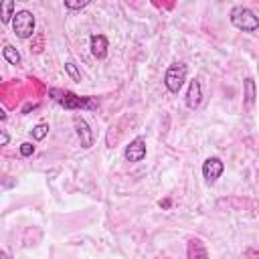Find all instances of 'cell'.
Here are the masks:
<instances>
[{"instance_id":"6da1fadb","label":"cell","mask_w":259,"mask_h":259,"mask_svg":"<svg viewBox=\"0 0 259 259\" xmlns=\"http://www.w3.org/2000/svg\"><path fill=\"white\" fill-rule=\"evenodd\" d=\"M229 18H231V24L235 28L243 30V32H257L259 30V18H257V14L251 8L243 6V4L233 6Z\"/></svg>"},{"instance_id":"7a4b0ae2","label":"cell","mask_w":259,"mask_h":259,"mask_svg":"<svg viewBox=\"0 0 259 259\" xmlns=\"http://www.w3.org/2000/svg\"><path fill=\"white\" fill-rule=\"evenodd\" d=\"M12 30L18 38L26 40L34 34V26H36V20H34V14L30 10H16L14 16H12Z\"/></svg>"},{"instance_id":"3957f363","label":"cell","mask_w":259,"mask_h":259,"mask_svg":"<svg viewBox=\"0 0 259 259\" xmlns=\"http://www.w3.org/2000/svg\"><path fill=\"white\" fill-rule=\"evenodd\" d=\"M186 73H188V67L184 63H172L166 73H164V85L170 93H178L186 81Z\"/></svg>"},{"instance_id":"277c9868","label":"cell","mask_w":259,"mask_h":259,"mask_svg":"<svg viewBox=\"0 0 259 259\" xmlns=\"http://www.w3.org/2000/svg\"><path fill=\"white\" fill-rule=\"evenodd\" d=\"M73 127H75V134H77V138H79V142H81V148H85V150L91 148L93 142H95V136H93V132H91V127H89V123H87V119L81 117L79 113L73 115Z\"/></svg>"},{"instance_id":"5b68a950","label":"cell","mask_w":259,"mask_h":259,"mask_svg":"<svg viewBox=\"0 0 259 259\" xmlns=\"http://www.w3.org/2000/svg\"><path fill=\"white\" fill-rule=\"evenodd\" d=\"M146 138H142V136H136L127 146H125V150H123V158L127 160V162H132V164H138V162H142L144 158H146Z\"/></svg>"},{"instance_id":"8992f818","label":"cell","mask_w":259,"mask_h":259,"mask_svg":"<svg viewBox=\"0 0 259 259\" xmlns=\"http://www.w3.org/2000/svg\"><path fill=\"white\" fill-rule=\"evenodd\" d=\"M223 170H225V164H223V160L217 158V156H210V158H206V160L202 162V176H204V180H206L208 184H214V182L221 178Z\"/></svg>"},{"instance_id":"52a82bcc","label":"cell","mask_w":259,"mask_h":259,"mask_svg":"<svg viewBox=\"0 0 259 259\" xmlns=\"http://www.w3.org/2000/svg\"><path fill=\"white\" fill-rule=\"evenodd\" d=\"M200 101H202V85H200L198 79H192V81L188 83L184 103H186L188 109H198V107H200Z\"/></svg>"},{"instance_id":"ba28073f","label":"cell","mask_w":259,"mask_h":259,"mask_svg":"<svg viewBox=\"0 0 259 259\" xmlns=\"http://www.w3.org/2000/svg\"><path fill=\"white\" fill-rule=\"evenodd\" d=\"M89 49H91V55L99 61H103L107 57V49H109V40L105 34H91L89 38Z\"/></svg>"},{"instance_id":"9c48e42d","label":"cell","mask_w":259,"mask_h":259,"mask_svg":"<svg viewBox=\"0 0 259 259\" xmlns=\"http://www.w3.org/2000/svg\"><path fill=\"white\" fill-rule=\"evenodd\" d=\"M186 251H188V259H208L206 249H204V245H202L200 239H190Z\"/></svg>"},{"instance_id":"30bf717a","label":"cell","mask_w":259,"mask_h":259,"mask_svg":"<svg viewBox=\"0 0 259 259\" xmlns=\"http://www.w3.org/2000/svg\"><path fill=\"white\" fill-rule=\"evenodd\" d=\"M14 10H16L14 0H4V2H0V22H2V24H10V22H12V16H14Z\"/></svg>"},{"instance_id":"8fae6325","label":"cell","mask_w":259,"mask_h":259,"mask_svg":"<svg viewBox=\"0 0 259 259\" xmlns=\"http://www.w3.org/2000/svg\"><path fill=\"white\" fill-rule=\"evenodd\" d=\"M2 57H4V61L10 63V65H18V63H20V53H18L12 45H4V49H2Z\"/></svg>"},{"instance_id":"7c38bea8","label":"cell","mask_w":259,"mask_h":259,"mask_svg":"<svg viewBox=\"0 0 259 259\" xmlns=\"http://www.w3.org/2000/svg\"><path fill=\"white\" fill-rule=\"evenodd\" d=\"M245 99H247L249 105L255 103V81H253V77L245 79Z\"/></svg>"},{"instance_id":"4fadbf2b","label":"cell","mask_w":259,"mask_h":259,"mask_svg":"<svg viewBox=\"0 0 259 259\" xmlns=\"http://www.w3.org/2000/svg\"><path fill=\"white\" fill-rule=\"evenodd\" d=\"M30 134H32V140H36V142L45 140L47 134H49V123H36V125L30 130Z\"/></svg>"},{"instance_id":"5bb4252c","label":"cell","mask_w":259,"mask_h":259,"mask_svg":"<svg viewBox=\"0 0 259 259\" xmlns=\"http://www.w3.org/2000/svg\"><path fill=\"white\" fill-rule=\"evenodd\" d=\"M65 73H67L73 81H77V83L81 81V73H79V69H77V65H75L73 61H67V63H65Z\"/></svg>"},{"instance_id":"9a60e30c","label":"cell","mask_w":259,"mask_h":259,"mask_svg":"<svg viewBox=\"0 0 259 259\" xmlns=\"http://www.w3.org/2000/svg\"><path fill=\"white\" fill-rule=\"evenodd\" d=\"M85 6H89V0H81V2L65 0V8H69V10H81V8H85Z\"/></svg>"},{"instance_id":"2e32d148","label":"cell","mask_w":259,"mask_h":259,"mask_svg":"<svg viewBox=\"0 0 259 259\" xmlns=\"http://www.w3.org/2000/svg\"><path fill=\"white\" fill-rule=\"evenodd\" d=\"M34 154V146L30 144V142H22L20 144V156L22 158H28V156H32Z\"/></svg>"},{"instance_id":"e0dca14e","label":"cell","mask_w":259,"mask_h":259,"mask_svg":"<svg viewBox=\"0 0 259 259\" xmlns=\"http://www.w3.org/2000/svg\"><path fill=\"white\" fill-rule=\"evenodd\" d=\"M243 257H245V259H259V253H257V249H253V247H249V249H245V253H243Z\"/></svg>"},{"instance_id":"ac0fdd59","label":"cell","mask_w":259,"mask_h":259,"mask_svg":"<svg viewBox=\"0 0 259 259\" xmlns=\"http://www.w3.org/2000/svg\"><path fill=\"white\" fill-rule=\"evenodd\" d=\"M8 142H10V136H8L4 130H0V148H2V146H8Z\"/></svg>"},{"instance_id":"d6986e66","label":"cell","mask_w":259,"mask_h":259,"mask_svg":"<svg viewBox=\"0 0 259 259\" xmlns=\"http://www.w3.org/2000/svg\"><path fill=\"white\" fill-rule=\"evenodd\" d=\"M6 117H8V115H6V111L0 107V121H6Z\"/></svg>"},{"instance_id":"ffe728a7","label":"cell","mask_w":259,"mask_h":259,"mask_svg":"<svg viewBox=\"0 0 259 259\" xmlns=\"http://www.w3.org/2000/svg\"><path fill=\"white\" fill-rule=\"evenodd\" d=\"M0 259H10V255L6 251H0Z\"/></svg>"}]
</instances>
